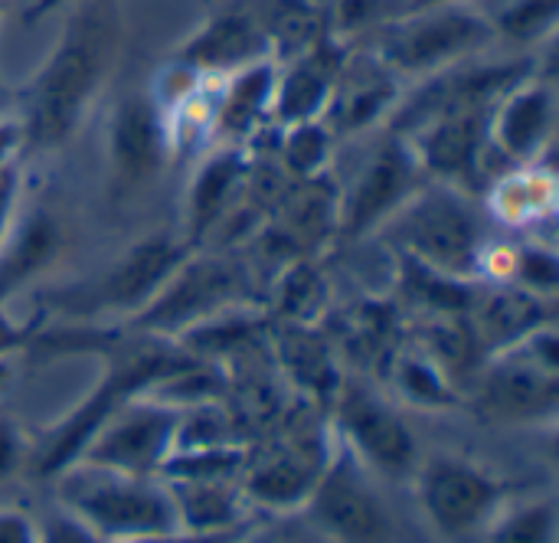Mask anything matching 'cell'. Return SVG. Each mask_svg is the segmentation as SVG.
I'll return each instance as SVG.
<instances>
[{
    "label": "cell",
    "instance_id": "cell-16",
    "mask_svg": "<svg viewBox=\"0 0 559 543\" xmlns=\"http://www.w3.org/2000/svg\"><path fill=\"white\" fill-rule=\"evenodd\" d=\"M334 449L328 433L295 429L282 436L275 446H269L252 465L246 479V495L265 508L275 511H295L305 508L311 498L318 479L324 475Z\"/></svg>",
    "mask_w": 559,
    "mask_h": 543
},
{
    "label": "cell",
    "instance_id": "cell-15",
    "mask_svg": "<svg viewBox=\"0 0 559 543\" xmlns=\"http://www.w3.org/2000/svg\"><path fill=\"white\" fill-rule=\"evenodd\" d=\"M403 88L406 82L386 62H380L373 49L350 46L321 121L334 141L367 134L386 125L396 102L403 98Z\"/></svg>",
    "mask_w": 559,
    "mask_h": 543
},
{
    "label": "cell",
    "instance_id": "cell-9",
    "mask_svg": "<svg viewBox=\"0 0 559 543\" xmlns=\"http://www.w3.org/2000/svg\"><path fill=\"white\" fill-rule=\"evenodd\" d=\"M180 416L174 406L147 397L124 400L105 423L88 436L75 462L128 472V475H160L174 452Z\"/></svg>",
    "mask_w": 559,
    "mask_h": 543
},
{
    "label": "cell",
    "instance_id": "cell-7",
    "mask_svg": "<svg viewBox=\"0 0 559 543\" xmlns=\"http://www.w3.org/2000/svg\"><path fill=\"white\" fill-rule=\"evenodd\" d=\"M190 243L183 236L151 233L131 249H124L98 279L88 285H75L56 298L59 311H69L72 318L95 321V318H124L128 324L160 288L164 282L180 269V262L190 256Z\"/></svg>",
    "mask_w": 559,
    "mask_h": 543
},
{
    "label": "cell",
    "instance_id": "cell-27",
    "mask_svg": "<svg viewBox=\"0 0 559 543\" xmlns=\"http://www.w3.org/2000/svg\"><path fill=\"white\" fill-rule=\"evenodd\" d=\"M393 383L416 406L442 410V406H452L455 403L452 380L445 377V370L419 344H413V347H406L400 354V361L393 367Z\"/></svg>",
    "mask_w": 559,
    "mask_h": 543
},
{
    "label": "cell",
    "instance_id": "cell-11",
    "mask_svg": "<svg viewBox=\"0 0 559 543\" xmlns=\"http://www.w3.org/2000/svg\"><path fill=\"white\" fill-rule=\"evenodd\" d=\"M416 495L423 515L445 538H478L504 505V485L455 456H436L416 472Z\"/></svg>",
    "mask_w": 559,
    "mask_h": 543
},
{
    "label": "cell",
    "instance_id": "cell-24",
    "mask_svg": "<svg viewBox=\"0 0 559 543\" xmlns=\"http://www.w3.org/2000/svg\"><path fill=\"white\" fill-rule=\"evenodd\" d=\"M170 488L180 531L236 534L242 531V501L226 479H164Z\"/></svg>",
    "mask_w": 559,
    "mask_h": 543
},
{
    "label": "cell",
    "instance_id": "cell-12",
    "mask_svg": "<svg viewBox=\"0 0 559 543\" xmlns=\"http://www.w3.org/2000/svg\"><path fill=\"white\" fill-rule=\"evenodd\" d=\"M305 515L328 543H386L390 515L370 488L364 465L341 446L318 479Z\"/></svg>",
    "mask_w": 559,
    "mask_h": 543
},
{
    "label": "cell",
    "instance_id": "cell-28",
    "mask_svg": "<svg viewBox=\"0 0 559 543\" xmlns=\"http://www.w3.org/2000/svg\"><path fill=\"white\" fill-rule=\"evenodd\" d=\"M498 39H511L518 46H537L557 33L559 0H504L498 13H491Z\"/></svg>",
    "mask_w": 559,
    "mask_h": 543
},
{
    "label": "cell",
    "instance_id": "cell-20",
    "mask_svg": "<svg viewBox=\"0 0 559 543\" xmlns=\"http://www.w3.org/2000/svg\"><path fill=\"white\" fill-rule=\"evenodd\" d=\"M475 344L485 357L554 324V298L527 292L514 282H478L465 308Z\"/></svg>",
    "mask_w": 559,
    "mask_h": 543
},
{
    "label": "cell",
    "instance_id": "cell-30",
    "mask_svg": "<svg viewBox=\"0 0 559 543\" xmlns=\"http://www.w3.org/2000/svg\"><path fill=\"white\" fill-rule=\"evenodd\" d=\"M29 456V446L20 433V426L7 416H0V482L10 479Z\"/></svg>",
    "mask_w": 559,
    "mask_h": 543
},
{
    "label": "cell",
    "instance_id": "cell-4",
    "mask_svg": "<svg viewBox=\"0 0 559 543\" xmlns=\"http://www.w3.org/2000/svg\"><path fill=\"white\" fill-rule=\"evenodd\" d=\"M495 43V23L478 0H432L390 16L370 36L367 49H373L403 82H419L485 56Z\"/></svg>",
    "mask_w": 559,
    "mask_h": 543
},
{
    "label": "cell",
    "instance_id": "cell-26",
    "mask_svg": "<svg viewBox=\"0 0 559 543\" xmlns=\"http://www.w3.org/2000/svg\"><path fill=\"white\" fill-rule=\"evenodd\" d=\"M478 538L485 543H557V505L554 498L504 501Z\"/></svg>",
    "mask_w": 559,
    "mask_h": 543
},
{
    "label": "cell",
    "instance_id": "cell-14",
    "mask_svg": "<svg viewBox=\"0 0 559 543\" xmlns=\"http://www.w3.org/2000/svg\"><path fill=\"white\" fill-rule=\"evenodd\" d=\"M337 429L344 449L370 472L400 479L416 472V439L409 426L380 397L347 387L337 403Z\"/></svg>",
    "mask_w": 559,
    "mask_h": 543
},
{
    "label": "cell",
    "instance_id": "cell-10",
    "mask_svg": "<svg viewBox=\"0 0 559 543\" xmlns=\"http://www.w3.org/2000/svg\"><path fill=\"white\" fill-rule=\"evenodd\" d=\"M105 161H108V190L115 200L138 197L174 161L164 111L151 95V88L124 92L111 108L105 128Z\"/></svg>",
    "mask_w": 559,
    "mask_h": 543
},
{
    "label": "cell",
    "instance_id": "cell-17",
    "mask_svg": "<svg viewBox=\"0 0 559 543\" xmlns=\"http://www.w3.org/2000/svg\"><path fill=\"white\" fill-rule=\"evenodd\" d=\"M252 157H255L252 147L242 144H213L197 157V167L183 193V229H180L190 249L210 246L223 220L233 213V206L246 190Z\"/></svg>",
    "mask_w": 559,
    "mask_h": 543
},
{
    "label": "cell",
    "instance_id": "cell-5",
    "mask_svg": "<svg viewBox=\"0 0 559 543\" xmlns=\"http://www.w3.org/2000/svg\"><path fill=\"white\" fill-rule=\"evenodd\" d=\"M242 305H265V298L252 295V275L246 262L233 259L219 246L193 249L180 262V269L164 282V288L124 328L180 341L203 321Z\"/></svg>",
    "mask_w": 559,
    "mask_h": 543
},
{
    "label": "cell",
    "instance_id": "cell-19",
    "mask_svg": "<svg viewBox=\"0 0 559 543\" xmlns=\"http://www.w3.org/2000/svg\"><path fill=\"white\" fill-rule=\"evenodd\" d=\"M347 52L350 46L328 33L305 52L278 62V79H275V95H272V125L288 128V125L321 121Z\"/></svg>",
    "mask_w": 559,
    "mask_h": 543
},
{
    "label": "cell",
    "instance_id": "cell-1",
    "mask_svg": "<svg viewBox=\"0 0 559 543\" xmlns=\"http://www.w3.org/2000/svg\"><path fill=\"white\" fill-rule=\"evenodd\" d=\"M124 39L121 0H79L49 56L20 88L16 121L26 154H46L75 138L118 66Z\"/></svg>",
    "mask_w": 559,
    "mask_h": 543
},
{
    "label": "cell",
    "instance_id": "cell-36",
    "mask_svg": "<svg viewBox=\"0 0 559 543\" xmlns=\"http://www.w3.org/2000/svg\"><path fill=\"white\" fill-rule=\"evenodd\" d=\"M324 543H328V541H324Z\"/></svg>",
    "mask_w": 559,
    "mask_h": 543
},
{
    "label": "cell",
    "instance_id": "cell-31",
    "mask_svg": "<svg viewBox=\"0 0 559 543\" xmlns=\"http://www.w3.org/2000/svg\"><path fill=\"white\" fill-rule=\"evenodd\" d=\"M26 161V157H23ZM23 161H16L13 167H7L0 174V243L7 236V229L13 226V216L20 210V193H23Z\"/></svg>",
    "mask_w": 559,
    "mask_h": 543
},
{
    "label": "cell",
    "instance_id": "cell-32",
    "mask_svg": "<svg viewBox=\"0 0 559 543\" xmlns=\"http://www.w3.org/2000/svg\"><path fill=\"white\" fill-rule=\"evenodd\" d=\"M0 543H43V534L23 511L0 508Z\"/></svg>",
    "mask_w": 559,
    "mask_h": 543
},
{
    "label": "cell",
    "instance_id": "cell-6",
    "mask_svg": "<svg viewBox=\"0 0 559 543\" xmlns=\"http://www.w3.org/2000/svg\"><path fill=\"white\" fill-rule=\"evenodd\" d=\"M559 403L557 324L485 357L478 367V406L498 423L554 420Z\"/></svg>",
    "mask_w": 559,
    "mask_h": 543
},
{
    "label": "cell",
    "instance_id": "cell-35",
    "mask_svg": "<svg viewBox=\"0 0 559 543\" xmlns=\"http://www.w3.org/2000/svg\"><path fill=\"white\" fill-rule=\"evenodd\" d=\"M0 10H3V0H0Z\"/></svg>",
    "mask_w": 559,
    "mask_h": 543
},
{
    "label": "cell",
    "instance_id": "cell-25",
    "mask_svg": "<svg viewBox=\"0 0 559 543\" xmlns=\"http://www.w3.org/2000/svg\"><path fill=\"white\" fill-rule=\"evenodd\" d=\"M252 10L269 33L275 62H285L328 36V7L314 0H252Z\"/></svg>",
    "mask_w": 559,
    "mask_h": 543
},
{
    "label": "cell",
    "instance_id": "cell-22",
    "mask_svg": "<svg viewBox=\"0 0 559 543\" xmlns=\"http://www.w3.org/2000/svg\"><path fill=\"white\" fill-rule=\"evenodd\" d=\"M59 252L62 226L49 213V206H33L26 213L16 210L13 226L0 243V308L16 288L33 282Z\"/></svg>",
    "mask_w": 559,
    "mask_h": 543
},
{
    "label": "cell",
    "instance_id": "cell-34",
    "mask_svg": "<svg viewBox=\"0 0 559 543\" xmlns=\"http://www.w3.org/2000/svg\"><path fill=\"white\" fill-rule=\"evenodd\" d=\"M72 3H79V0H29V3H26V10H23V23L46 20V16H52L56 10L72 7Z\"/></svg>",
    "mask_w": 559,
    "mask_h": 543
},
{
    "label": "cell",
    "instance_id": "cell-2",
    "mask_svg": "<svg viewBox=\"0 0 559 543\" xmlns=\"http://www.w3.org/2000/svg\"><path fill=\"white\" fill-rule=\"evenodd\" d=\"M396 259L413 262L452 282H481V259L491 246L475 193L426 180L409 200L377 229Z\"/></svg>",
    "mask_w": 559,
    "mask_h": 543
},
{
    "label": "cell",
    "instance_id": "cell-8",
    "mask_svg": "<svg viewBox=\"0 0 559 543\" xmlns=\"http://www.w3.org/2000/svg\"><path fill=\"white\" fill-rule=\"evenodd\" d=\"M429 177L423 174L413 147L383 131L380 147L360 164L350 187H341V213H337V246L357 243L377 233Z\"/></svg>",
    "mask_w": 559,
    "mask_h": 543
},
{
    "label": "cell",
    "instance_id": "cell-33",
    "mask_svg": "<svg viewBox=\"0 0 559 543\" xmlns=\"http://www.w3.org/2000/svg\"><path fill=\"white\" fill-rule=\"evenodd\" d=\"M23 157H26V151H23L20 121L0 115V174H3L7 167H13L16 161H23Z\"/></svg>",
    "mask_w": 559,
    "mask_h": 543
},
{
    "label": "cell",
    "instance_id": "cell-3",
    "mask_svg": "<svg viewBox=\"0 0 559 543\" xmlns=\"http://www.w3.org/2000/svg\"><path fill=\"white\" fill-rule=\"evenodd\" d=\"M52 479L62 515L75 518L98 543L180 531L170 488L160 475H128L88 462H69Z\"/></svg>",
    "mask_w": 559,
    "mask_h": 543
},
{
    "label": "cell",
    "instance_id": "cell-13",
    "mask_svg": "<svg viewBox=\"0 0 559 543\" xmlns=\"http://www.w3.org/2000/svg\"><path fill=\"white\" fill-rule=\"evenodd\" d=\"M557 131V82L540 66L518 79L491 108L488 154H498L504 167L544 161Z\"/></svg>",
    "mask_w": 559,
    "mask_h": 543
},
{
    "label": "cell",
    "instance_id": "cell-21",
    "mask_svg": "<svg viewBox=\"0 0 559 543\" xmlns=\"http://www.w3.org/2000/svg\"><path fill=\"white\" fill-rule=\"evenodd\" d=\"M278 62L262 59L252 62L219 85V111H216V144H242L252 147L265 131H272V95H275Z\"/></svg>",
    "mask_w": 559,
    "mask_h": 543
},
{
    "label": "cell",
    "instance_id": "cell-29",
    "mask_svg": "<svg viewBox=\"0 0 559 543\" xmlns=\"http://www.w3.org/2000/svg\"><path fill=\"white\" fill-rule=\"evenodd\" d=\"M508 282H514L527 292H537L544 298H554L559 285L557 249L550 243H527V246L514 249V269H511Z\"/></svg>",
    "mask_w": 559,
    "mask_h": 543
},
{
    "label": "cell",
    "instance_id": "cell-18",
    "mask_svg": "<svg viewBox=\"0 0 559 543\" xmlns=\"http://www.w3.org/2000/svg\"><path fill=\"white\" fill-rule=\"evenodd\" d=\"M275 59L265 26L259 23L252 3H233L213 10L180 46L174 62L200 72L226 79L252 62Z\"/></svg>",
    "mask_w": 559,
    "mask_h": 543
},
{
    "label": "cell",
    "instance_id": "cell-23",
    "mask_svg": "<svg viewBox=\"0 0 559 543\" xmlns=\"http://www.w3.org/2000/svg\"><path fill=\"white\" fill-rule=\"evenodd\" d=\"M488 210L511 229H534L557 213V174L544 164L504 167V174L488 187Z\"/></svg>",
    "mask_w": 559,
    "mask_h": 543
}]
</instances>
